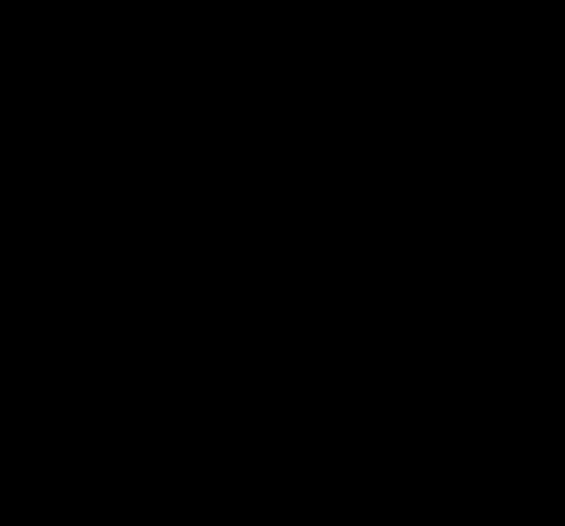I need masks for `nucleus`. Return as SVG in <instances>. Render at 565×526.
I'll use <instances>...</instances> for the list:
<instances>
[]
</instances>
